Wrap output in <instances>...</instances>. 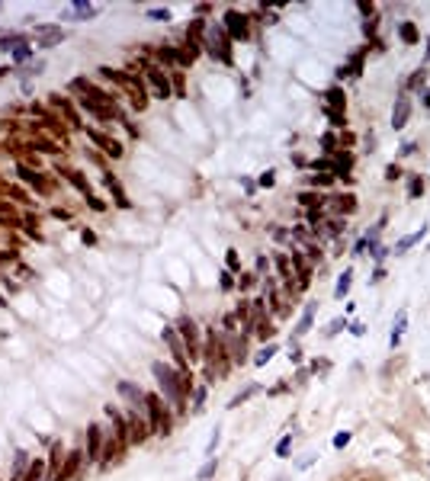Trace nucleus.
I'll return each instance as SVG.
<instances>
[{
    "label": "nucleus",
    "mask_w": 430,
    "mask_h": 481,
    "mask_svg": "<svg viewBox=\"0 0 430 481\" xmlns=\"http://www.w3.org/2000/svg\"><path fill=\"white\" fill-rule=\"evenodd\" d=\"M151 372H154V378H158L161 391L167 395V401L174 404L177 411H180V408H183V398H186V391H189V378H186V372H174L170 366H164V363H154V366H151Z\"/></svg>",
    "instance_id": "nucleus-1"
},
{
    "label": "nucleus",
    "mask_w": 430,
    "mask_h": 481,
    "mask_svg": "<svg viewBox=\"0 0 430 481\" xmlns=\"http://www.w3.org/2000/svg\"><path fill=\"white\" fill-rule=\"evenodd\" d=\"M206 45H209V55L218 61H231V49H228V36L222 32V26H209L206 32Z\"/></svg>",
    "instance_id": "nucleus-2"
},
{
    "label": "nucleus",
    "mask_w": 430,
    "mask_h": 481,
    "mask_svg": "<svg viewBox=\"0 0 430 481\" xmlns=\"http://www.w3.org/2000/svg\"><path fill=\"white\" fill-rule=\"evenodd\" d=\"M119 395L128 401V408L132 411H138V414H145V391L138 388V385H132V382H119Z\"/></svg>",
    "instance_id": "nucleus-3"
},
{
    "label": "nucleus",
    "mask_w": 430,
    "mask_h": 481,
    "mask_svg": "<svg viewBox=\"0 0 430 481\" xmlns=\"http://www.w3.org/2000/svg\"><path fill=\"white\" fill-rule=\"evenodd\" d=\"M225 26H228V39H247V16H244V13L228 10Z\"/></svg>",
    "instance_id": "nucleus-4"
},
{
    "label": "nucleus",
    "mask_w": 430,
    "mask_h": 481,
    "mask_svg": "<svg viewBox=\"0 0 430 481\" xmlns=\"http://www.w3.org/2000/svg\"><path fill=\"white\" fill-rule=\"evenodd\" d=\"M180 337H183V343H186L189 356H199V353H196V343H199V334H196V324L189 321V318H180Z\"/></svg>",
    "instance_id": "nucleus-5"
},
{
    "label": "nucleus",
    "mask_w": 430,
    "mask_h": 481,
    "mask_svg": "<svg viewBox=\"0 0 430 481\" xmlns=\"http://www.w3.org/2000/svg\"><path fill=\"white\" fill-rule=\"evenodd\" d=\"M148 80H151V87H154V93L164 100V97H170V84H167V74L158 71V67H148Z\"/></svg>",
    "instance_id": "nucleus-6"
},
{
    "label": "nucleus",
    "mask_w": 430,
    "mask_h": 481,
    "mask_svg": "<svg viewBox=\"0 0 430 481\" xmlns=\"http://www.w3.org/2000/svg\"><path fill=\"white\" fill-rule=\"evenodd\" d=\"M408 116H411V100H408V97H398V103H395V109H392V125L395 128H405Z\"/></svg>",
    "instance_id": "nucleus-7"
},
{
    "label": "nucleus",
    "mask_w": 430,
    "mask_h": 481,
    "mask_svg": "<svg viewBox=\"0 0 430 481\" xmlns=\"http://www.w3.org/2000/svg\"><path fill=\"white\" fill-rule=\"evenodd\" d=\"M164 340H167L170 353H174V360L180 366H186V347L180 343V337H177V330H164Z\"/></svg>",
    "instance_id": "nucleus-8"
},
{
    "label": "nucleus",
    "mask_w": 430,
    "mask_h": 481,
    "mask_svg": "<svg viewBox=\"0 0 430 481\" xmlns=\"http://www.w3.org/2000/svg\"><path fill=\"white\" fill-rule=\"evenodd\" d=\"M36 39L42 45H55V42H61V39H64V32H61L58 26H36Z\"/></svg>",
    "instance_id": "nucleus-9"
},
{
    "label": "nucleus",
    "mask_w": 430,
    "mask_h": 481,
    "mask_svg": "<svg viewBox=\"0 0 430 481\" xmlns=\"http://www.w3.org/2000/svg\"><path fill=\"white\" fill-rule=\"evenodd\" d=\"M311 318H315V305H308V308H305V315H302V321H299L296 334H308V327H311Z\"/></svg>",
    "instance_id": "nucleus-10"
},
{
    "label": "nucleus",
    "mask_w": 430,
    "mask_h": 481,
    "mask_svg": "<svg viewBox=\"0 0 430 481\" xmlns=\"http://www.w3.org/2000/svg\"><path fill=\"white\" fill-rule=\"evenodd\" d=\"M401 39H405V42L408 45H414V42H418V29H414V23H401Z\"/></svg>",
    "instance_id": "nucleus-11"
},
{
    "label": "nucleus",
    "mask_w": 430,
    "mask_h": 481,
    "mask_svg": "<svg viewBox=\"0 0 430 481\" xmlns=\"http://www.w3.org/2000/svg\"><path fill=\"white\" fill-rule=\"evenodd\" d=\"M327 109H344V93L340 90H327Z\"/></svg>",
    "instance_id": "nucleus-12"
},
{
    "label": "nucleus",
    "mask_w": 430,
    "mask_h": 481,
    "mask_svg": "<svg viewBox=\"0 0 430 481\" xmlns=\"http://www.w3.org/2000/svg\"><path fill=\"white\" fill-rule=\"evenodd\" d=\"M337 209H340V212H353V209H357L353 196L350 193H347V196H337Z\"/></svg>",
    "instance_id": "nucleus-13"
},
{
    "label": "nucleus",
    "mask_w": 430,
    "mask_h": 481,
    "mask_svg": "<svg viewBox=\"0 0 430 481\" xmlns=\"http://www.w3.org/2000/svg\"><path fill=\"white\" fill-rule=\"evenodd\" d=\"M276 267H279V273H283V279L292 286V269H289V260H286V257H276Z\"/></svg>",
    "instance_id": "nucleus-14"
},
{
    "label": "nucleus",
    "mask_w": 430,
    "mask_h": 481,
    "mask_svg": "<svg viewBox=\"0 0 430 481\" xmlns=\"http://www.w3.org/2000/svg\"><path fill=\"white\" fill-rule=\"evenodd\" d=\"M299 199H302L305 206H321V202H324V196H321V193H318V196H315V193H302Z\"/></svg>",
    "instance_id": "nucleus-15"
},
{
    "label": "nucleus",
    "mask_w": 430,
    "mask_h": 481,
    "mask_svg": "<svg viewBox=\"0 0 430 481\" xmlns=\"http://www.w3.org/2000/svg\"><path fill=\"white\" fill-rule=\"evenodd\" d=\"M347 289H350V269H347V273L340 276V282H337V299H344Z\"/></svg>",
    "instance_id": "nucleus-16"
},
{
    "label": "nucleus",
    "mask_w": 430,
    "mask_h": 481,
    "mask_svg": "<svg viewBox=\"0 0 430 481\" xmlns=\"http://www.w3.org/2000/svg\"><path fill=\"white\" fill-rule=\"evenodd\" d=\"M327 119H331V125H334V128L344 125V112H340V109H327Z\"/></svg>",
    "instance_id": "nucleus-17"
},
{
    "label": "nucleus",
    "mask_w": 430,
    "mask_h": 481,
    "mask_svg": "<svg viewBox=\"0 0 430 481\" xmlns=\"http://www.w3.org/2000/svg\"><path fill=\"white\" fill-rule=\"evenodd\" d=\"M97 443H100V427H90V456H97Z\"/></svg>",
    "instance_id": "nucleus-18"
},
{
    "label": "nucleus",
    "mask_w": 430,
    "mask_h": 481,
    "mask_svg": "<svg viewBox=\"0 0 430 481\" xmlns=\"http://www.w3.org/2000/svg\"><path fill=\"white\" fill-rule=\"evenodd\" d=\"M273 353H276V347H273V343H270V347H267V350H260V356H257V360H254V363H257V366H263V363H267V360H270V356H273Z\"/></svg>",
    "instance_id": "nucleus-19"
},
{
    "label": "nucleus",
    "mask_w": 430,
    "mask_h": 481,
    "mask_svg": "<svg viewBox=\"0 0 430 481\" xmlns=\"http://www.w3.org/2000/svg\"><path fill=\"white\" fill-rule=\"evenodd\" d=\"M254 391H257V388H254V385H250L247 391H241V395H235V401H231V408H238V404H241V401H247V398L254 395Z\"/></svg>",
    "instance_id": "nucleus-20"
},
{
    "label": "nucleus",
    "mask_w": 430,
    "mask_h": 481,
    "mask_svg": "<svg viewBox=\"0 0 430 481\" xmlns=\"http://www.w3.org/2000/svg\"><path fill=\"white\" fill-rule=\"evenodd\" d=\"M398 177H401V167L398 164H388L385 167V180H398Z\"/></svg>",
    "instance_id": "nucleus-21"
},
{
    "label": "nucleus",
    "mask_w": 430,
    "mask_h": 481,
    "mask_svg": "<svg viewBox=\"0 0 430 481\" xmlns=\"http://www.w3.org/2000/svg\"><path fill=\"white\" fill-rule=\"evenodd\" d=\"M289 446H292V436H283V439H279V446H276V452H279V456H286V452H289Z\"/></svg>",
    "instance_id": "nucleus-22"
},
{
    "label": "nucleus",
    "mask_w": 430,
    "mask_h": 481,
    "mask_svg": "<svg viewBox=\"0 0 430 481\" xmlns=\"http://www.w3.org/2000/svg\"><path fill=\"white\" fill-rule=\"evenodd\" d=\"M408 193H411V199H414V196H421V193H424V183H421V180H411V189H408Z\"/></svg>",
    "instance_id": "nucleus-23"
},
{
    "label": "nucleus",
    "mask_w": 430,
    "mask_h": 481,
    "mask_svg": "<svg viewBox=\"0 0 430 481\" xmlns=\"http://www.w3.org/2000/svg\"><path fill=\"white\" fill-rule=\"evenodd\" d=\"M148 19H170L167 10H148Z\"/></svg>",
    "instance_id": "nucleus-24"
},
{
    "label": "nucleus",
    "mask_w": 430,
    "mask_h": 481,
    "mask_svg": "<svg viewBox=\"0 0 430 481\" xmlns=\"http://www.w3.org/2000/svg\"><path fill=\"white\" fill-rule=\"evenodd\" d=\"M13 58H16V61H23V58H29V49H26V45H19V49H16V52H13Z\"/></svg>",
    "instance_id": "nucleus-25"
},
{
    "label": "nucleus",
    "mask_w": 430,
    "mask_h": 481,
    "mask_svg": "<svg viewBox=\"0 0 430 481\" xmlns=\"http://www.w3.org/2000/svg\"><path fill=\"white\" fill-rule=\"evenodd\" d=\"M212 472H215V462H209V465H206V469H202V472H199V481H206L209 475H212Z\"/></svg>",
    "instance_id": "nucleus-26"
},
{
    "label": "nucleus",
    "mask_w": 430,
    "mask_h": 481,
    "mask_svg": "<svg viewBox=\"0 0 430 481\" xmlns=\"http://www.w3.org/2000/svg\"><path fill=\"white\" fill-rule=\"evenodd\" d=\"M260 183H263V186H273V173L267 170V173H263V177H260Z\"/></svg>",
    "instance_id": "nucleus-27"
},
{
    "label": "nucleus",
    "mask_w": 430,
    "mask_h": 481,
    "mask_svg": "<svg viewBox=\"0 0 430 481\" xmlns=\"http://www.w3.org/2000/svg\"><path fill=\"white\" fill-rule=\"evenodd\" d=\"M36 478H39V462L32 465V472H29V478H26V481H36Z\"/></svg>",
    "instance_id": "nucleus-28"
},
{
    "label": "nucleus",
    "mask_w": 430,
    "mask_h": 481,
    "mask_svg": "<svg viewBox=\"0 0 430 481\" xmlns=\"http://www.w3.org/2000/svg\"><path fill=\"white\" fill-rule=\"evenodd\" d=\"M424 103H427V106H430V93H427V97H424Z\"/></svg>",
    "instance_id": "nucleus-29"
}]
</instances>
